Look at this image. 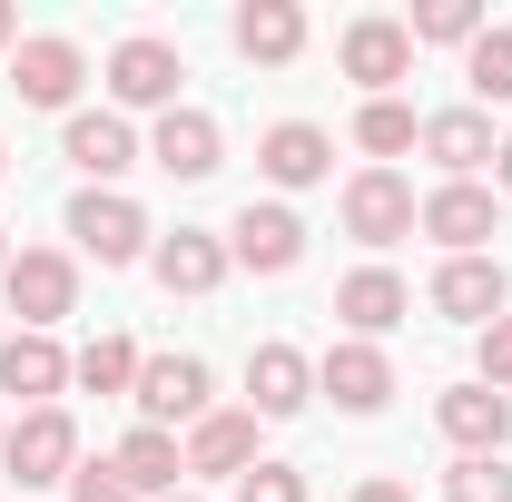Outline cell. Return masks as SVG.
Listing matches in <instances>:
<instances>
[{"label": "cell", "mask_w": 512, "mask_h": 502, "mask_svg": "<svg viewBox=\"0 0 512 502\" xmlns=\"http://www.w3.org/2000/svg\"><path fill=\"white\" fill-rule=\"evenodd\" d=\"M355 502H414V493H404V483H384V473H375V483H355Z\"/></svg>", "instance_id": "obj_33"}, {"label": "cell", "mask_w": 512, "mask_h": 502, "mask_svg": "<svg viewBox=\"0 0 512 502\" xmlns=\"http://www.w3.org/2000/svg\"><path fill=\"white\" fill-rule=\"evenodd\" d=\"M69 502H138V493L119 483V463L99 453V463H79V473H69Z\"/></svg>", "instance_id": "obj_31"}, {"label": "cell", "mask_w": 512, "mask_h": 502, "mask_svg": "<svg viewBox=\"0 0 512 502\" xmlns=\"http://www.w3.org/2000/svg\"><path fill=\"white\" fill-rule=\"evenodd\" d=\"M463 89H473L483 109H503V99H512V30H503V20L463 50Z\"/></svg>", "instance_id": "obj_28"}, {"label": "cell", "mask_w": 512, "mask_h": 502, "mask_svg": "<svg viewBox=\"0 0 512 502\" xmlns=\"http://www.w3.org/2000/svg\"><path fill=\"white\" fill-rule=\"evenodd\" d=\"M168 502H197V493H168Z\"/></svg>", "instance_id": "obj_37"}, {"label": "cell", "mask_w": 512, "mask_h": 502, "mask_svg": "<svg viewBox=\"0 0 512 502\" xmlns=\"http://www.w3.org/2000/svg\"><path fill=\"white\" fill-rule=\"evenodd\" d=\"M109 463H119V483H128L138 502H168V493H178V473H188L178 434H158V424H138V434H128L119 453H109Z\"/></svg>", "instance_id": "obj_24"}, {"label": "cell", "mask_w": 512, "mask_h": 502, "mask_svg": "<svg viewBox=\"0 0 512 502\" xmlns=\"http://www.w3.org/2000/svg\"><path fill=\"white\" fill-rule=\"evenodd\" d=\"M0 178H10V158H0Z\"/></svg>", "instance_id": "obj_38"}, {"label": "cell", "mask_w": 512, "mask_h": 502, "mask_svg": "<svg viewBox=\"0 0 512 502\" xmlns=\"http://www.w3.org/2000/svg\"><path fill=\"white\" fill-rule=\"evenodd\" d=\"M414 227H424L444 256H483V237L503 227V197L483 188V178H444V188L424 197V217H414Z\"/></svg>", "instance_id": "obj_9"}, {"label": "cell", "mask_w": 512, "mask_h": 502, "mask_svg": "<svg viewBox=\"0 0 512 502\" xmlns=\"http://www.w3.org/2000/svg\"><path fill=\"white\" fill-rule=\"evenodd\" d=\"M0 463H10L20 493H50V483L79 473V424H69L60 404H40V414H20V424L0 434Z\"/></svg>", "instance_id": "obj_1"}, {"label": "cell", "mask_w": 512, "mask_h": 502, "mask_svg": "<svg viewBox=\"0 0 512 502\" xmlns=\"http://www.w3.org/2000/svg\"><path fill=\"white\" fill-rule=\"evenodd\" d=\"M0 394H20L30 414L60 404V394H69V355L50 345V335H10V345H0Z\"/></svg>", "instance_id": "obj_23"}, {"label": "cell", "mask_w": 512, "mask_h": 502, "mask_svg": "<svg viewBox=\"0 0 512 502\" xmlns=\"http://www.w3.org/2000/svg\"><path fill=\"white\" fill-rule=\"evenodd\" d=\"M296 256H306V217H296V207H276V197H266V207H237V227H227V266H247V276H286V266H296Z\"/></svg>", "instance_id": "obj_11"}, {"label": "cell", "mask_w": 512, "mask_h": 502, "mask_svg": "<svg viewBox=\"0 0 512 502\" xmlns=\"http://www.w3.org/2000/svg\"><path fill=\"white\" fill-rule=\"evenodd\" d=\"M316 394H335V414H384V404H394V355L335 335V345L316 355Z\"/></svg>", "instance_id": "obj_10"}, {"label": "cell", "mask_w": 512, "mask_h": 502, "mask_svg": "<svg viewBox=\"0 0 512 502\" xmlns=\"http://www.w3.org/2000/svg\"><path fill=\"white\" fill-rule=\"evenodd\" d=\"M178 79H188V60H178V40H158V30H138V40H119L109 50V99L119 109H178Z\"/></svg>", "instance_id": "obj_5"}, {"label": "cell", "mask_w": 512, "mask_h": 502, "mask_svg": "<svg viewBox=\"0 0 512 502\" xmlns=\"http://www.w3.org/2000/svg\"><path fill=\"white\" fill-rule=\"evenodd\" d=\"M493 188L512 197V138H503V148H493Z\"/></svg>", "instance_id": "obj_34"}, {"label": "cell", "mask_w": 512, "mask_h": 502, "mask_svg": "<svg viewBox=\"0 0 512 502\" xmlns=\"http://www.w3.org/2000/svg\"><path fill=\"white\" fill-rule=\"evenodd\" d=\"M414 217H424L414 178H394V168H355V178H345V237H355V247H404Z\"/></svg>", "instance_id": "obj_3"}, {"label": "cell", "mask_w": 512, "mask_h": 502, "mask_svg": "<svg viewBox=\"0 0 512 502\" xmlns=\"http://www.w3.org/2000/svg\"><path fill=\"white\" fill-rule=\"evenodd\" d=\"M493 148H503V138H493L483 109H434V119H424V158H434L444 178H483V168H493Z\"/></svg>", "instance_id": "obj_20"}, {"label": "cell", "mask_w": 512, "mask_h": 502, "mask_svg": "<svg viewBox=\"0 0 512 502\" xmlns=\"http://www.w3.org/2000/svg\"><path fill=\"white\" fill-rule=\"evenodd\" d=\"M473 384H493V394L512 384V315H493V325H483V375H473Z\"/></svg>", "instance_id": "obj_32"}, {"label": "cell", "mask_w": 512, "mask_h": 502, "mask_svg": "<svg viewBox=\"0 0 512 502\" xmlns=\"http://www.w3.org/2000/svg\"><path fill=\"white\" fill-rule=\"evenodd\" d=\"M444 502H512V463L503 453H453Z\"/></svg>", "instance_id": "obj_29"}, {"label": "cell", "mask_w": 512, "mask_h": 502, "mask_svg": "<svg viewBox=\"0 0 512 502\" xmlns=\"http://www.w3.org/2000/svg\"><path fill=\"white\" fill-rule=\"evenodd\" d=\"M128 404H138V424L178 434V424H197V414H207V365H197V355H138Z\"/></svg>", "instance_id": "obj_7"}, {"label": "cell", "mask_w": 512, "mask_h": 502, "mask_svg": "<svg viewBox=\"0 0 512 502\" xmlns=\"http://www.w3.org/2000/svg\"><path fill=\"white\" fill-rule=\"evenodd\" d=\"M355 148H365V158H404V148H424V119H414V109H404V99H365V109H355Z\"/></svg>", "instance_id": "obj_25"}, {"label": "cell", "mask_w": 512, "mask_h": 502, "mask_svg": "<svg viewBox=\"0 0 512 502\" xmlns=\"http://www.w3.org/2000/svg\"><path fill=\"white\" fill-rule=\"evenodd\" d=\"M217 158H227V138L207 109H168L148 128V168H168V178H217Z\"/></svg>", "instance_id": "obj_17"}, {"label": "cell", "mask_w": 512, "mask_h": 502, "mask_svg": "<svg viewBox=\"0 0 512 502\" xmlns=\"http://www.w3.org/2000/svg\"><path fill=\"white\" fill-rule=\"evenodd\" d=\"M335 315H345L355 345H375V335H394V325L414 315V286H404L394 266H355V276L335 286Z\"/></svg>", "instance_id": "obj_13"}, {"label": "cell", "mask_w": 512, "mask_h": 502, "mask_svg": "<svg viewBox=\"0 0 512 502\" xmlns=\"http://www.w3.org/2000/svg\"><path fill=\"white\" fill-rule=\"evenodd\" d=\"M335 60H345V79H355L365 99H394V79H414V30L384 20V10H365V20H345Z\"/></svg>", "instance_id": "obj_6"}, {"label": "cell", "mask_w": 512, "mask_h": 502, "mask_svg": "<svg viewBox=\"0 0 512 502\" xmlns=\"http://www.w3.org/2000/svg\"><path fill=\"white\" fill-rule=\"evenodd\" d=\"M0 434H10V424H0Z\"/></svg>", "instance_id": "obj_39"}, {"label": "cell", "mask_w": 512, "mask_h": 502, "mask_svg": "<svg viewBox=\"0 0 512 502\" xmlns=\"http://www.w3.org/2000/svg\"><path fill=\"white\" fill-rule=\"evenodd\" d=\"M237 502H306V473L296 463H256V473H237Z\"/></svg>", "instance_id": "obj_30"}, {"label": "cell", "mask_w": 512, "mask_h": 502, "mask_svg": "<svg viewBox=\"0 0 512 502\" xmlns=\"http://www.w3.org/2000/svg\"><path fill=\"white\" fill-rule=\"evenodd\" d=\"M148 266H158V286H168V296H217V286H227V237L178 227V237H158V247H148Z\"/></svg>", "instance_id": "obj_18"}, {"label": "cell", "mask_w": 512, "mask_h": 502, "mask_svg": "<svg viewBox=\"0 0 512 502\" xmlns=\"http://www.w3.org/2000/svg\"><path fill=\"white\" fill-rule=\"evenodd\" d=\"M434 315H453V325H493V315H512V276L493 266V256H444L434 266Z\"/></svg>", "instance_id": "obj_12"}, {"label": "cell", "mask_w": 512, "mask_h": 502, "mask_svg": "<svg viewBox=\"0 0 512 502\" xmlns=\"http://www.w3.org/2000/svg\"><path fill=\"white\" fill-rule=\"evenodd\" d=\"M306 394H316V365H306L296 345H256V355H247V414H256V424L306 414Z\"/></svg>", "instance_id": "obj_14"}, {"label": "cell", "mask_w": 512, "mask_h": 502, "mask_svg": "<svg viewBox=\"0 0 512 502\" xmlns=\"http://www.w3.org/2000/svg\"><path fill=\"white\" fill-rule=\"evenodd\" d=\"M227 40H237L256 69H286L306 50V10H296V0H247V10L227 20Z\"/></svg>", "instance_id": "obj_22"}, {"label": "cell", "mask_w": 512, "mask_h": 502, "mask_svg": "<svg viewBox=\"0 0 512 502\" xmlns=\"http://www.w3.org/2000/svg\"><path fill=\"white\" fill-rule=\"evenodd\" d=\"M404 30H414V50H473L493 20H483V0H424Z\"/></svg>", "instance_id": "obj_26"}, {"label": "cell", "mask_w": 512, "mask_h": 502, "mask_svg": "<svg viewBox=\"0 0 512 502\" xmlns=\"http://www.w3.org/2000/svg\"><path fill=\"white\" fill-rule=\"evenodd\" d=\"M178 453H188V473H256V414H247V404H237V414L207 404Z\"/></svg>", "instance_id": "obj_21"}, {"label": "cell", "mask_w": 512, "mask_h": 502, "mask_svg": "<svg viewBox=\"0 0 512 502\" xmlns=\"http://www.w3.org/2000/svg\"><path fill=\"white\" fill-rule=\"evenodd\" d=\"M69 237H79V256H99V266H138L148 256V207L119 188H79L69 197Z\"/></svg>", "instance_id": "obj_4"}, {"label": "cell", "mask_w": 512, "mask_h": 502, "mask_svg": "<svg viewBox=\"0 0 512 502\" xmlns=\"http://www.w3.org/2000/svg\"><path fill=\"white\" fill-rule=\"evenodd\" d=\"M69 384H89V394H128V384H138V345H128V335H89V345L69 355Z\"/></svg>", "instance_id": "obj_27"}, {"label": "cell", "mask_w": 512, "mask_h": 502, "mask_svg": "<svg viewBox=\"0 0 512 502\" xmlns=\"http://www.w3.org/2000/svg\"><path fill=\"white\" fill-rule=\"evenodd\" d=\"M256 168H266L276 188H316L325 168H335V138H325L316 119H276L266 138H256Z\"/></svg>", "instance_id": "obj_19"}, {"label": "cell", "mask_w": 512, "mask_h": 502, "mask_svg": "<svg viewBox=\"0 0 512 502\" xmlns=\"http://www.w3.org/2000/svg\"><path fill=\"white\" fill-rule=\"evenodd\" d=\"M0 286H10L20 335H50V325L79 306V256H60V247H20L10 266H0Z\"/></svg>", "instance_id": "obj_2"}, {"label": "cell", "mask_w": 512, "mask_h": 502, "mask_svg": "<svg viewBox=\"0 0 512 502\" xmlns=\"http://www.w3.org/2000/svg\"><path fill=\"white\" fill-rule=\"evenodd\" d=\"M60 158L79 168V178H89V188H119V178L138 168V158H148V148H138V128H128L119 109H69Z\"/></svg>", "instance_id": "obj_8"}, {"label": "cell", "mask_w": 512, "mask_h": 502, "mask_svg": "<svg viewBox=\"0 0 512 502\" xmlns=\"http://www.w3.org/2000/svg\"><path fill=\"white\" fill-rule=\"evenodd\" d=\"M79 79H89L79 40H20V50H10V89H20L30 109H69V99H79Z\"/></svg>", "instance_id": "obj_15"}, {"label": "cell", "mask_w": 512, "mask_h": 502, "mask_svg": "<svg viewBox=\"0 0 512 502\" xmlns=\"http://www.w3.org/2000/svg\"><path fill=\"white\" fill-rule=\"evenodd\" d=\"M0 266H10V227H0Z\"/></svg>", "instance_id": "obj_36"}, {"label": "cell", "mask_w": 512, "mask_h": 502, "mask_svg": "<svg viewBox=\"0 0 512 502\" xmlns=\"http://www.w3.org/2000/svg\"><path fill=\"white\" fill-rule=\"evenodd\" d=\"M0 50H10V10H0Z\"/></svg>", "instance_id": "obj_35"}, {"label": "cell", "mask_w": 512, "mask_h": 502, "mask_svg": "<svg viewBox=\"0 0 512 502\" xmlns=\"http://www.w3.org/2000/svg\"><path fill=\"white\" fill-rule=\"evenodd\" d=\"M434 424H444L453 453H503V443H512V394H493V384H453L444 404H434Z\"/></svg>", "instance_id": "obj_16"}]
</instances>
